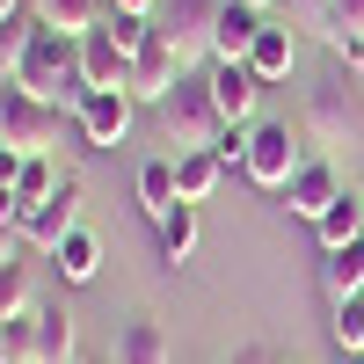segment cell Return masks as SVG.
Wrapping results in <instances>:
<instances>
[{
	"label": "cell",
	"mask_w": 364,
	"mask_h": 364,
	"mask_svg": "<svg viewBox=\"0 0 364 364\" xmlns=\"http://www.w3.org/2000/svg\"><path fill=\"white\" fill-rule=\"evenodd\" d=\"M269 364H291V357H269Z\"/></svg>",
	"instance_id": "836d02e7"
},
{
	"label": "cell",
	"mask_w": 364,
	"mask_h": 364,
	"mask_svg": "<svg viewBox=\"0 0 364 364\" xmlns=\"http://www.w3.org/2000/svg\"><path fill=\"white\" fill-rule=\"evenodd\" d=\"M51 262H58V277L80 291V284H95V277H102V240L87 233V226H73L66 240H58V255H51Z\"/></svg>",
	"instance_id": "ac0fdd59"
},
{
	"label": "cell",
	"mask_w": 364,
	"mask_h": 364,
	"mask_svg": "<svg viewBox=\"0 0 364 364\" xmlns=\"http://www.w3.org/2000/svg\"><path fill=\"white\" fill-rule=\"evenodd\" d=\"M8 80H22L29 95H44L51 109H80V95H87V80H80V37H66V29H37Z\"/></svg>",
	"instance_id": "6da1fadb"
},
{
	"label": "cell",
	"mask_w": 364,
	"mask_h": 364,
	"mask_svg": "<svg viewBox=\"0 0 364 364\" xmlns=\"http://www.w3.org/2000/svg\"><path fill=\"white\" fill-rule=\"evenodd\" d=\"M314 240L321 248H350V240H364V190H343L336 204L314 219Z\"/></svg>",
	"instance_id": "e0dca14e"
},
{
	"label": "cell",
	"mask_w": 364,
	"mask_h": 364,
	"mask_svg": "<svg viewBox=\"0 0 364 364\" xmlns=\"http://www.w3.org/2000/svg\"><path fill=\"white\" fill-rule=\"evenodd\" d=\"M343 364H364V357H343Z\"/></svg>",
	"instance_id": "e575fe53"
},
{
	"label": "cell",
	"mask_w": 364,
	"mask_h": 364,
	"mask_svg": "<svg viewBox=\"0 0 364 364\" xmlns=\"http://www.w3.org/2000/svg\"><path fill=\"white\" fill-rule=\"evenodd\" d=\"M58 182H66V175L51 168V154H29V161H22V175H15V197H22V211H29V204H44V197L58 190Z\"/></svg>",
	"instance_id": "d4e9b609"
},
{
	"label": "cell",
	"mask_w": 364,
	"mask_h": 364,
	"mask_svg": "<svg viewBox=\"0 0 364 364\" xmlns=\"http://www.w3.org/2000/svg\"><path fill=\"white\" fill-rule=\"evenodd\" d=\"M73 314L66 306H37V364H73Z\"/></svg>",
	"instance_id": "44dd1931"
},
{
	"label": "cell",
	"mask_w": 364,
	"mask_h": 364,
	"mask_svg": "<svg viewBox=\"0 0 364 364\" xmlns=\"http://www.w3.org/2000/svg\"><path fill=\"white\" fill-rule=\"evenodd\" d=\"M29 8V0H0V22H8V15H22Z\"/></svg>",
	"instance_id": "d6a6232c"
},
{
	"label": "cell",
	"mask_w": 364,
	"mask_h": 364,
	"mask_svg": "<svg viewBox=\"0 0 364 364\" xmlns=\"http://www.w3.org/2000/svg\"><path fill=\"white\" fill-rule=\"evenodd\" d=\"M132 109H139V95H132V87H87V95H80V109H73V154H102V146H124Z\"/></svg>",
	"instance_id": "277c9868"
},
{
	"label": "cell",
	"mask_w": 364,
	"mask_h": 364,
	"mask_svg": "<svg viewBox=\"0 0 364 364\" xmlns=\"http://www.w3.org/2000/svg\"><path fill=\"white\" fill-rule=\"evenodd\" d=\"M102 29H109V37L124 44V51H139L146 37H154V15H132V8H102Z\"/></svg>",
	"instance_id": "4316f807"
},
{
	"label": "cell",
	"mask_w": 364,
	"mask_h": 364,
	"mask_svg": "<svg viewBox=\"0 0 364 364\" xmlns=\"http://www.w3.org/2000/svg\"><path fill=\"white\" fill-rule=\"evenodd\" d=\"M219 182H226V161L211 154V146H204V154H175V197L182 204H204Z\"/></svg>",
	"instance_id": "d6986e66"
},
{
	"label": "cell",
	"mask_w": 364,
	"mask_h": 364,
	"mask_svg": "<svg viewBox=\"0 0 364 364\" xmlns=\"http://www.w3.org/2000/svg\"><path fill=\"white\" fill-rule=\"evenodd\" d=\"M321 284L336 299H357L364 291V240H350V248H321Z\"/></svg>",
	"instance_id": "ffe728a7"
},
{
	"label": "cell",
	"mask_w": 364,
	"mask_h": 364,
	"mask_svg": "<svg viewBox=\"0 0 364 364\" xmlns=\"http://www.w3.org/2000/svg\"><path fill=\"white\" fill-rule=\"evenodd\" d=\"M73 226H80V175L66 168V182H58L44 204L22 211V248H29V255H58V240H66Z\"/></svg>",
	"instance_id": "52a82bcc"
},
{
	"label": "cell",
	"mask_w": 364,
	"mask_h": 364,
	"mask_svg": "<svg viewBox=\"0 0 364 364\" xmlns=\"http://www.w3.org/2000/svg\"><path fill=\"white\" fill-rule=\"evenodd\" d=\"M321 37H364V0H328Z\"/></svg>",
	"instance_id": "83f0119b"
},
{
	"label": "cell",
	"mask_w": 364,
	"mask_h": 364,
	"mask_svg": "<svg viewBox=\"0 0 364 364\" xmlns=\"http://www.w3.org/2000/svg\"><path fill=\"white\" fill-rule=\"evenodd\" d=\"M154 117H161V139L175 146V154H204V146H219V132H226V124H219V102H211L204 66L182 73V87L154 102Z\"/></svg>",
	"instance_id": "7a4b0ae2"
},
{
	"label": "cell",
	"mask_w": 364,
	"mask_h": 364,
	"mask_svg": "<svg viewBox=\"0 0 364 364\" xmlns=\"http://www.w3.org/2000/svg\"><path fill=\"white\" fill-rule=\"evenodd\" d=\"M44 29H66V37H87V29L102 22V0H29Z\"/></svg>",
	"instance_id": "7402d4cb"
},
{
	"label": "cell",
	"mask_w": 364,
	"mask_h": 364,
	"mask_svg": "<svg viewBox=\"0 0 364 364\" xmlns=\"http://www.w3.org/2000/svg\"><path fill=\"white\" fill-rule=\"evenodd\" d=\"M182 73H197V66H190V58H182L168 37H161V29H154V37H146V44L132 51V95H139V102H161V95H175V87H182Z\"/></svg>",
	"instance_id": "9c48e42d"
},
{
	"label": "cell",
	"mask_w": 364,
	"mask_h": 364,
	"mask_svg": "<svg viewBox=\"0 0 364 364\" xmlns=\"http://www.w3.org/2000/svg\"><path fill=\"white\" fill-rule=\"evenodd\" d=\"M357 357H364V350H357Z\"/></svg>",
	"instance_id": "d590c367"
},
{
	"label": "cell",
	"mask_w": 364,
	"mask_h": 364,
	"mask_svg": "<svg viewBox=\"0 0 364 364\" xmlns=\"http://www.w3.org/2000/svg\"><path fill=\"white\" fill-rule=\"evenodd\" d=\"M277 197H284V211H291V219H306V226H314L321 211L343 197V175H336V161H328V154H306V161H299V175L284 182Z\"/></svg>",
	"instance_id": "8fae6325"
},
{
	"label": "cell",
	"mask_w": 364,
	"mask_h": 364,
	"mask_svg": "<svg viewBox=\"0 0 364 364\" xmlns=\"http://www.w3.org/2000/svg\"><path fill=\"white\" fill-rule=\"evenodd\" d=\"M154 240H161V269H182L197 255V204H175L154 219Z\"/></svg>",
	"instance_id": "2e32d148"
},
{
	"label": "cell",
	"mask_w": 364,
	"mask_h": 364,
	"mask_svg": "<svg viewBox=\"0 0 364 364\" xmlns=\"http://www.w3.org/2000/svg\"><path fill=\"white\" fill-rule=\"evenodd\" d=\"M262 8L255 0H219V29H211V58H248V44L262 37Z\"/></svg>",
	"instance_id": "5bb4252c"
},
{
	"label": "cell",
	"mask_w": 364,
	"mask_h": 364,
	"mask_svg": "<svg viewBox=\"0 0 364 364\" xmlns=\"http://www.w3.org/2000/svg\"><path fill=\"white\" fill-rule=\"evenodd\" d=\"M269 357H277V350H233L226 364H269Z\"/></svg>",
	"instance_id": "4dcf8cb0"
},
{
	"label": "cell",
	"mask_w": 364,
	"mask_h": 364,
	"mask_svg": "<svg viewBox=\"0 0 364 364\" xmlns=\"http://www.w3.org/2000/svg\"><path fill=\"white\" fill-rule=\"evenodd\" d=\"M291 58H299V44H291V29H284V22H262V37L248 44V66H255V80H262V87H277V80H291Z\"/></svg>",
	"instance_id": "9a60e30c"
},
{
	"label": "cell",
	"mask_w": 364,
	"mask_h": 364,
	"mask_svg": "<svg viewBox=\"0 0 364 364\" xmlns=\"http://www.w3.org/2000/svg\"><path fill=\"white\" fill-rule=\"evenodd\" d=\"M102 8H132V15H154L161 0H102Z\"/></svg>",
	"instance_id": "1f68e13d"
},
{
	"label": "cell",
	"mask_w": 364,
	"mask_h": 364,
	"mask_svg": "<svg viewBox=\"0 0 364 364\" xmlns=\"http://www.w3.org/2000/svg\"><path fill=\"white\" fill-rule=\"evenodd\" d=\"M284 8H291V15H306V22L321 29V15H328V0H284Z\"/></svg>",
	"instance_id": "f546056e"
},
{
	"label": "cell",
	"mask_w": 364,
	"mask_h": 364,
	"mask_svg": "<svg viewBox=\"0 0 364 364\" xmlns=\"http://www.w3.org/2000/svg\"><path fill=\"white\" fill-rule=\"evenodd\" d=\"M22 161H29V154H15V146H0V182H8V190H15V175H22Z\"/></svg>",
	"instance_id": "f1b7e54d"
},
{
	"label": "cell",
	"mask_w": 364,
	"mask_h": 364,
	"mask_svg": "<svg viewBox=\"0 0 364 364\" xmlns=\"http://www.w3.org/2000/svg\"><path fill=\"white\" fill-rule=\"evenodd\" d=\"M154 29L190 58V66H211V29H219V0H161Z\"/></svg>",
	"instance_id": "ba28073f"
},
{
	"label": "cell",
	"mask_w": 364,
	"mask_h": 364,
	"mask_svg": "<svg viewBox=\"0 0 364 364\" xmlns=\"http://www.w3.org/2000/svg\"><path fill=\"white\" fill-rule=\"evenodd\" d=\"M80 80H87V87H132V51L117 44L102 22L80 37Z\"/></svg>",
	"instance_id": "4fadbf2b"
},
{
	"label": "cell",
	"mask_w": 364,
	"mask_h": 364,
	"mask_svg": "<svg viewBox=\"0 0 364 364\" xmlns=\"http://www.w3.org/2000/svg\"><path fill=\"white\" fill-rule=\"evenodd\" d=\"M328 343H336V357H357L364 350V291L357 299H336V314H328Z\"/></svg>",
	"instance_id": "cb8c5ba5"
},
{
	"label": "cell",
	"mask_w": 364,
	"mask_h": 364,
	"mask_svg": "<svg viewBox=\"0 0 364 364\" xmlns=\"http://www.w3.org/2000/svg\"><path fill=\"white\" fill-rule=\"evenodd\" d=\"M109 364H175V343L154 314H124L109 328Z\"/></svg>",
	"instance_id": "7c38bea8"
},
{
	"label": "cell",
	"mask_w": 364,
	"mask_h": 364,
	"mask_svg": "<svg viewBox=\"0 0 364 364\" xmlns=\"http://www.w3.org/2000/svg\"><path fill=\"white\" fill-rule=\"evenodd\" d=\"M139 204H146V219H161V211H175V161H146L139 168Z\"/></svg>",
	"instance_id": "603a6c76"
},
{
	"label": "cell",
	"mask_w": 364,
	"mask_h": 364,
	"mask_svg": "<svg viewBox=\"0 0 364 364\" xmlns=\"http://www.w3.org/2000/svg\"><path fill=\"white\" fill-rule=\"evenodd\" d=\"M29 314V262L22 255H0V321Z\"/></svg>",
	"instance_id": "484cf974"
},
{
	"label": "cell",
	"mask_w": 364,
	"mask_h": 364,
	"mask_svg": "<svg viewBox=\"0 0 364 364\" xmlns=\"http://www.w3.org/2000/svg\"><path fill=\"white\" fill-rule=\"evenodd\" d=\"M58 132H73V109H51L44 95H29L22 80L0 73V146H15V154H51Z\"/></svg>",
	"instance_id": "3957f363"
},
{
	"label": "cell",
	"mask_w": 364,
	"mask_h": 364,
	"mask_svg": "<svg viewBox=\"0 0 364 364\" xmlns=\"http://www.w3.org/2000/svg\"><path fill=\"white\" fill-rule=\"evenodd\" d=\"M299 161H306V146H299L291 124H248V161H240V175H248L255 190L277 197L284 182L299 175Z\"/></svg>",
	"instance_id": "5b68a950"
},
{
	"label": "cell",
	"mask_w": 364,
	"mask_h": 364,
	"mask_svg": "<svg viewBox=\"0 0 364 364\" xmlns=\"http://www.w3.org/2000/svg\"><path fill=\"white\" fill-rule=\"evenodd\" d=\"M211 80V102H219V124H255V102H262V80L248 58H211L204 66Z\"/></svg>",
	"instance_id": "30bf717a"
},
{
	"label": "cell",
	"mask_w": 364,
	"mask_h": 364,
	"mask_svg": "<svg viewBox=\"0 0 364 364\" xmlns=\"http://www.w3.org/2000/svg\"><path fill=\"white\" fill-rule=\"evenodd\" d=\"M299 124H306V139H321V146H343V139L357 132V87H350V73H321V80L306 87Z\"/></svg>",
	"instance_id": "8992f818"
}]
</instances>
